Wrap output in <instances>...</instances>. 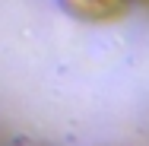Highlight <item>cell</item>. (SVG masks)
Instances as JSON below:
<instances>
[{
    "mask_svg": "<svg viewBox=\"0 0 149 146\" xmlns=\"http://www.w3.org/2000/svg\"><path fill=\"white\" fill-rule=\"evenodd\" d=\"M0 146H149V0H0Z\"/></svg>",
    "mask_w": 149,
    "mask_h": 146,
    "instance_id": "6da1fadb",
    "label": "cell"
}]
</instances>
